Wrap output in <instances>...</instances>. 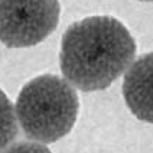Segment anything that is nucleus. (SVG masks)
Instances as JSON below:
<instances>
[{
  "mask_svg": "<svg viewBox=\"0 0 153 153\" xmlns=\"http://www.w3.org/2000/svg\"><path fill=\"white\" fill-rule=\"evenodd\" d=\"M137 44L122 21L96 15L72 23L62 36L60 71L81 92L108 89L134 63Z\"/></svg>",
  "mask_w": 153,
  "mask_h": 153,
  "instance_id": "f257e3e1",
  "label": "nucleus"
},
{
  "mask_svg": "<svg viewBox=\"0 0 153 153\" xmlns=\"http://www.w3.org/2000/svg\"><path fill=\"white\" fill-rule=\"evenodd\" d=\"M80 101L66 80L53 74L39 75L20 90L15 113L24 135L50 144L66 137L78 117Z\"/></svg>",
  "mask_w": 153,
  "mask_h": 153,
  "instance_id": "f03ea898",
  "label": "nucleus"
},
{
  "mask_svg": "<svg viewBox=\"0 0 153 153\" xmlns=\"http://www.w3.org/2000/svg\"><path fill=\"white\" fill-rule=\"evenodd\" d=\"M60 20L59 0H0V42L27 48L47 39Z\"/></svg>",
  "mask_w": 153,
  "mask_h": 153,
  "instance_id": "7ed1b4c3",
  "label": "nucleus"
},
{
  "mask_svg": "<svg viewBox=\"0 0 153 153\" xmlns=\"http://www.w3.org/2000/svg\"><path fill=\"white\" fill-rule=\"evenodd\" d=\"M123 98L140 120L153 123V53L138 57L125 72Z\"/></svg>",
  "mask_w": 153,
  "mask_h": 153,
  "instance_id": "20e7f679",
  "label": "nucleus"
},
{
  "mask_svg": "<svg viewBox=\"0 0 153 153\" xmlns=\"http://www.w3.org/2000/svg\"><path fill=\"white\" fill-rule=\"evenodd\" d=\"M18 135V119L15 107L0 89V152H3Z\"/></svg>",
  "mask_w": 153,
  "mask_h": 153,
  "instance_id": "39448f33",
  "label": "nucleus"
},
{
  "mask_svg": "<svg viewBox=\"0 0 153 153\" xmlns=\"http://www.w3.org/2000/svg\"><path fill=\"white\" fill-rule=\"evenodd\" d=\"M2 153H53L47 146L35 141H20L6 147Z\"/></svg>",
  "mask_w": 153,
  "mask_h": 153,
  "instance_id": "423d86ee",
  "label": "nucleus"
},
{
  "mask_svg": "<svg viewBox=\"0 0 153 153\" xmlns=\"http://www.w3.org/2000/svg\"><path fill=\"white\" fill-rule=\"evenodd\" d=\"M141 2H153V0H141Z\"/></svg>",
  "mask_w": 153,
  "mask_h": 153,
  "instance_id": "0eeeda50",
  "label": "nucleus"
}]
</instances>
